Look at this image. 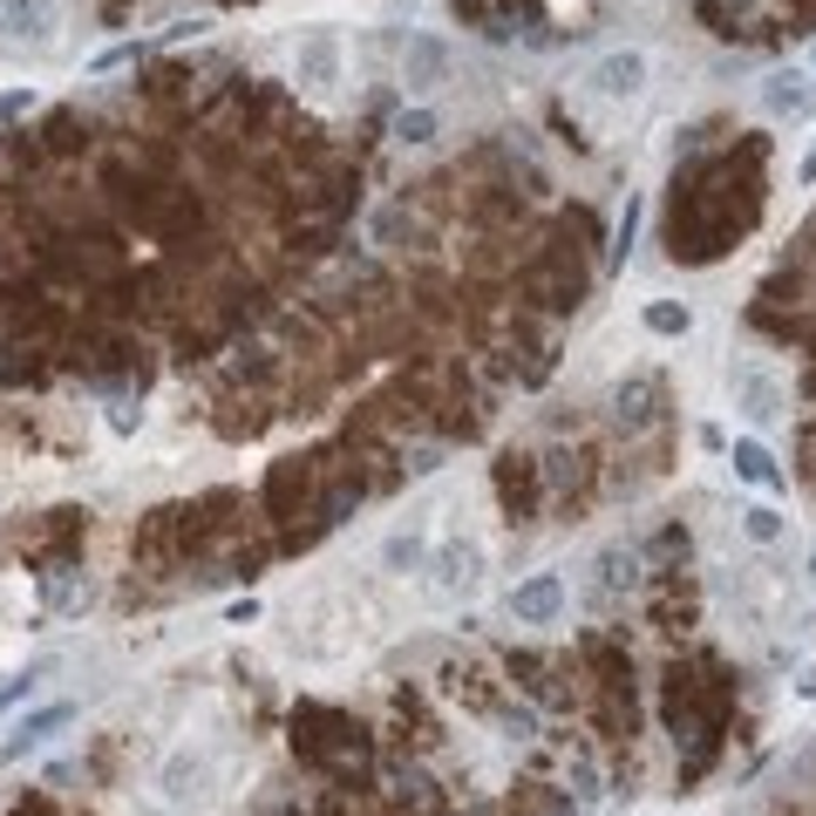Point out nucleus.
<instances>
[{"mask_svg":"<svg viewBox=\"0 0 816 816\" xmlns=\"http://www.w3.org/2000/svg\"><path fill=\"white\" fill-rule=\"evenodd\" d=\"M646 82H653V62H646L639 48H613L606 62H592V75H585V89L598 102H639Z\"/></svg>","mask_w":816,"mask_h":816,"instance_id":"obj_3","label":"nucleus"},{"mask_svg":"<svg viewBox=\"0 0 816 816\" xmlns=\"http://www.w3.org/2000/svg\"><path fill=\"white\" fill-rule=\"evenodd\" d=\"M735 409L755 422V429H776L783 415H789V389H783V381L769 374V367H735Z\"/></svg>","mask_w":816,"mask_h":816,"instance_id":"obj_4","label":"nucleus"},{"mask_svg":"<svg viewBox=\"0 0 816 816\" xmlns=\"http://www.w3.org/2000/svg\"><path fill=\"white\" fill-rule=\"evenodd\" d=\"M483 585V552H476V544H443V552H435V592H443V598H470Z\"/></svg>","mask_w":816,"mask_h":816,"instance_id":"obj_8","label":"nucleus"},{"mask_svg":"<svg viewBox=\"0 0 816 816\" xmlns=\"http://www.w3.org/2000/svg\"><path fill=\"white\" fill-rule=\"evenodd\" d=\"M62 41V0H0V48L48 54Z\"/></svg>","mask_w":816,"mask_h":816,"instance_id":"obj_1","label":"nucleus"},{"mask_svg":"<svg viewBox=\"0 0 816 816\" xmlns=\"http://www.w3.org/2000/svg\"><path fill=\"white\" fill-rule=\"evenodd\" d=\"M735 476H742V483H762V490H776V483H783V470H776V456H769V450H762V443H755V435H742V443H735Z\"/></svg>","mask_w":816,"mask_h":816,"instance_id":"obj_11","label":"nucleus"},{"mask_svg":"<svg viewBox=\"0 0 816 816\" xmlns=\"http://www.w3.org/2000/svg\"><path fill=\"white\" fill-rule=\"evenodd\" d=\"M639 320H646V334H661V341H681L687 326H694V313H687L681 300H653V306H646Z\"/></svg>","mask_w":816,"mask_h":816,"instance_id":"obj_15","label":"nucleus"},{"mask_svg":"<svg viewBox=\"0 0 816 816\" xmlns=\"http://www.w3.org/2000/svg\"><path fill=\"white\" fill-rule=\"evenodd\" d=\"M293 62H300V82L306 89H334L341 82V34L334 28H306Z\"/></svg>","mask_w":816,"mask_h":816,"instance_id":"obj_7","label":"nucleus"},{"mask_svg":"<svg viewBox=\"0 0 816 816\" xmlns=\"http://www.w3.org/2000/svg\"><path fill=\"white\" fill-rule=\"evenodd\" d=\"M783 531H789V517H783L776 504H748V511H742V537H748V544H783Z\"/></svg>","mask_w":816,"mask_h":816,"instance_id":"obj_14","label":"nucleus"},{"mask_svg":"<svg viewBox=\"0 0 816 816\" xmlns=\"http://www.w3.org/2000/svg\"><path fill=\"white\" fill-rule=\"evenodd\" d=\"M75 722V707L69 701H48V707H34V715H21V728H14V742L8 748H0V762H8V755H28L34 742H48L54 728H69Z\"/></svg>","mask_w":816,"mask_h":816,"instance_id":"obj_10","label":"nucleus"},{"mask_svg":"<svg viewBox=\"0 0 816 816\" xmlns=\"http://www.w3.org/2000/svg\"><path fill=\"white\" fill-rule=\"evenodd\" d=\"M803 184H816V150H809V163H803Z\"/></svg>","mask_w":816,"mask_h":816,"instance_id":"obj_19","label":"nucleus"},{"mask_svg":"<svg viewBox=\"0 0 816 816\" xmlns=\"http://www.w3.org/2000/svg\"><path fill=\"white\" fill-rule=\"evenodd\" d=\"M435 137H443V117H435L429 102H415V109H402V117H395V143L422 150V143H435Z\"/></svg>","mask_w":816,"mask_h":816,"instance_id":"obj_12","label":"nucleus"},{"mask_svg":"<svg viewBox=\"0 0 816 816\" xmlns=\"http://www.w3.org/2000/svg\"><path fill=\"white\" fill-rule=\"evenodd\" d=\"M422 552H429V531H422V524H402V531L389 537V552H381V558H389V572H415Z\"/></svg>","mask_w":816,"mask_h":816,"instance_id":"obj_13","label":"nucleus"},{"mask_svg":"<svg viewBox=\"0 0 816 816\" xmlns=\"http://www.w3.org/2000/svg\"><path fill=\"white\" fill-rule=\"evenodd\" d=\"M809 109H816V82L809 75H769V82H762V117H776V123H803L809 117Z\"/></svg>","mask_w":816,"mask_h":816,"instance_id":"obj_9","label":"nucleus"},{"mask_svg":"<svg viewBox=\"0 0 816 816\" xmlns=\"http://www.w3.org/2000/svg\"><path fill=\"white\" fill-rule=\"evenodd\" d=\"M41 674H48V667H28V674H8V681H0V715H8V707H21V701L41 687Z\"/></svg>","mask_w":816,"mask_h":816,"instance_id":"obj_16","label":"nucleus"},{"mask_svg":"<svg viewBox=\"0 0 816 816\" xmlns=\"http://www.w3.org/2000/svg\"><path fill=\"white\" fill-rule=\"evenodd\" d=\"M157 789H163V803H171V809H191V803H204V789H211V762H204V755H191V748H178L171 762H163Z\"/></svg>","mask_w":816,"mask_h":816,"instance_id":"obj_6","label":"nucleus"},{"mask_svg":"<svg viewBox=\"0 0 816 816\" xmlns=\"http://www.w3.org/2000/svg\"><path fill=\"white\" fill-rule=\"evenodd\" d=\"M511 613H517V626H552L565 613V578L558 572H531L524 585H511Z\"/></svg>","mask_w":816,"mask_h":816,"instance_id":"obj_5","label":"nucleus"},{"mask_svg":"<svg viewBox=\"0 0 816 816\" xmlns=\"http://www.w3.org/2000/svg\"><path fill=\"white\" fill-rule=\"evenodd\" d=\"M633 239H639V198H633V204H626V218H619V245H613V265H626Z\"/></svg>","mask_w":816,"mask_h":816,"instance_id":"obj_17","label":"nucleus"},{"mask_svg":"<svg viewBox=\"0 0 816 816\" xmlns=\"http://www.w3.org/2000/svg\"><path fill=\"white\" fill-rule=\"evenodd\" d=\"M28 102H34V89H8V95H0V123H8V117H21Z\"/></svg>","mask_w":816,"mask_h":816,"instance_id":"obj_18","label":"nucleus"},{"mask_svg":"<svg viewBox=\"0 0 816 816\" xmlns=\"http://www.w3.org/2000/svg\"><path fill=\"white\" fill-rule=\"evenodd\" d=\"M450 69H456V48H450V34L415 28V34L402 41V89H409V95L443 89V82H450Z\"/></svg>","mask_w":816,"mask_h":816,"instance_id":"obj_2","label":"nucleus"}]
</instances>
